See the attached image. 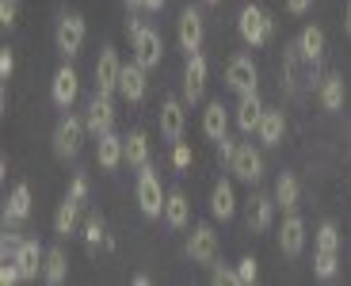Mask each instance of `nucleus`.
I'll return each instance as SVG.
<instances>
[{"label": "nucleus", "mask_w": 351, "mask_h": 286, "mask_svg": "<svg viewBox=\"0 0 351 286\" xmlns=\"http://www.w3.org/2000/svg\"><path fill=\"white\" fill-rule=\"evenodd\" d=\"M80 229H84V248L88 252H96L99 244H104V237H107V226H104V217L99 214H88Z\"/></svg>", "instance_id": "nucleus-33"}, {"label": "nucleus", "mask_w": 351, "mask_h": 286, "mask_svg": "<svg viewBox=\"0 0 351 286\" xmlns=\"http://www.w3.org/2000/svg\"><path fill=\"white\" fill-rule=\"evenodd\" d=\"M12 73H16V53L4 46L0 50V80H12Z\"/></svg>", "instance_id": "nucleus-37"}, {"label": "nucleus", "mask_w": 351, "mask_h": 286, "mask_svg": "<svg viewBox=\"0 0 351 286\" xmlns=\"http://www.w3.org/2000/svg\"><path fill=\"white\" fill-rule=\"evenodd\" d=\"M176 38H180V50L195 53L202 50V38H206V23H202L199 8H184L180 19H176Z\"/></svg>", "instance_id": "nucleus-7"}, {"label": "nucleus", "mask_w": 351, "mask_h": 286, "mask_svg": "<svg viewBox=\"0 0 351 286\" xmlns=\"http://www.w3.org/2000/svg\"><path fill=\"white\" fill-rule=\"evenodd\" d=\"M96 160H99L104 172H114V168L126 160V138H119L114 130H107L104 138H99V145H96Z\"/></svg>", "instance_id": "nucleus-19"}, {"label": "nucleus", "mask_w": 351, "mask_h": 286, "mask_svg": "<svg viewBox=\"0 0 351 286\" xmlns=\"http://www.w3.org/2000/svg\"><path fill=\"white\" fill-rule=\"evenodd\" d=\"M317 95H321V107L325 111H340L343 107V77L340 73H328V77H321V84H317Z\"/></svg>", "instance_id": "nucleus-27"}, {"label": "nucleus", "mask_w": 351, "mask_h": 286, "mask_svg": "<svg viewBox=\"0 0 351 286\" xmlns=\"http://www.w3.org/2000/svg\"><path fill=\"white\" fill-rule=\"evenodd\" d=\"M69 195H73V199H80V202L88 199V176H73V183H69Z\"/></svg>", "instance_id": "nucleus-39"}, {"label": "nucleus", "mask_w": 351, "mask_h": 286, "mask_svg": "<svg viewBox=\"0 0 351 286\" xmlns=\"http://www.w3.org/2000/svg\"><path fill=\"white\" fill-rule=\"evenodd\" d=\"M275 195H263V191H256L252 199H248V233H263V229H271L275 222Z\"/></svg>", "instance_id": "nucleus-15"}, {"label": "nucleus", "mask_w": 351, "mask_h": 286, "mask_svg": "<svg viewBox=\"0 0 351 286\" xmlns=\"http://www.w3.org/2000/svg\"><path fill=\"white\" fill-rule=\"evenodd\" d=\"M237 278H241V286H252L256 278H260V267H256L252 256H245V260L237 263Z\"/></svg>", "instance_id": "nucleus-36"}, {"label": "nucleus", "mask_w": 351, "mask_h": 286, "mask_svg": "<svg viewBox=\"0 0 351 286\" xmlns=\"http://www.w3.org/2000/svg\"><path fill=\"white\" fill-rule=\"evenodd\" d=\"M206 4H221V0H206Z\"/></svg>", "instance_id": "nucleus-47"}, {"label": "nucleus", "mask_w": 351, "mask_h": 286, "mask_svg": "<svg viewBox=\"0 0 351 286\" xmlns=\"http://www.w3.org/2000/svg\"><path fill=\"white\" fill-rule=\"evenodd\" d=\"M165 202H168V195H165V187H160L157 168L141 165V172H138V206H141V214H145V217H160V214H165Z\"/></svg>", "instance_id": "nucleus-3"}, {"label": "nucleus", "mask_w": 351, "mask_h": 286, "mask_svg": "<svg viewBox=\"0 0 351 286\" xmlns=\"http://www.w3.org/2000/svg\"><path fill=\"white\" fill-rule=\"evenodd\" d=\"M84 126H88V134H92V138H104L107 130H114V104H111V95L96 92L92 99H88Z\"/></svg>", "instance_id": "nucleus-8"}, {"label": "nucleus", "mask_w": 351, "mask_h": 286, "mask_svg": "<svg viewBox=\"0 0 351 286\" xmlns=\"http://www.w3.org/2000/svg\"><path fill=\"white\" fill-rule=\"evenodd\" d=\"M141 8H145V12H160V8H165V0H141Z\"/></svg>", "instance_id": "nucleus-44"}, {"label": "nucleus", "mask_w": 351, "mask_h": 286, "mask_svg": "<svg viewBox=\"0 0 351 286\" xmlns=\"http://www.w3.org/2000/svg\"><path fill=\"white\" fill-rule=\"evenodd\" d=\"M145 65H138V61H130V65H123V77H119V95H123L126 104H138V99H145V88H149V80H145Z\"/></svg>", "instance_id": "nucleus-17"}, {"label": "nucleus", "mask_w": 351, "mask_h": 286, "mask_svg": "<svg viewBox=\"0 0 351 286\" xmlns=\"http://www.w3.org/2000/svg\"><path fill=\"white\" fill-rule=\"evenodd\" d=\"M233 149H237V141L229 138V134H221V138H218V156L226 160V165H229V156H233Z\"/></svg>", "instance_id": "nucleus-42"}, {"label": "nucleus", "mask_w": 351, "mask_h": 286, "mask_svg": "<svg viewBox=\"0 0 351 286\" xmlns=\"http://www.w3.org/2000/svg\"><path fill=\"white\" fill-rule=\"evenodd\" d=\"M233 210H237V191H233V180H218V183H214V191H210V214L218 217V222H229Z\"/></svg>", "instance_id": "nucleus-22"}, {"label": "nucleus", "mask_w": 351, "mask_h": 286, "mask_svg": "<svg viewBox=\"0 0 351 286\" xmlns=\"http://www.w3.org/2000/svg\"><path fill=\"white\" fill-rule=\"evenodd\" d=\"M77 92H80V77H77V69H73L69 61H65L62 69L53 73V80H50V99L58 107H73Z\"/></svg>", "instance_id": "nucleus-13"}, {"label": "nucleus", "mask_w": 351, "mask_h": 286, "mask_svg": "<svg viewBox=\"0 0 351 286\" xmlns=\"http://www.w3.org/2000/svg\"><path fill=\"white\" fill-rule=\"evenodd\" d=\"M237 35L245 46H263L267 38L275 35V19L267 16V12L260 8V4H245V8L237 12Z\"/></svg>", "instance_id": "nucleus-1"}, {"label": "nucleus", "mask_w": 351, "mask_h": 286, "mask_svg": "<svg viewBox=\"0 0 351 286\" xmlns=\"http://www.w3.org/2000/svg\"><path fill=\"white\" fill-rule=\"evenodd\" d=\"M119 77H123V61H119V50L114 46H104L96 58V92L114 95L119 92Z\"/></svg>", "instance_id": "nucleus-11"}, {"label": "nucleus", "mask_w": 351, "mask_h": 286, "mask_svg": "<svg viewBox=\"0 0 351 286\" xmlns=\"http://www.w3.org/2000/svg\"><path fill=\"white\" fill-rule=\"evenodd\" d=\"M282 134H287V115L279 111V107H267L260 119V130H256V138L263 141V145H279Z\"/></svg>", "instance_id": "nucleus-25"}, {"label": "nucleus", "mask_w": 351, "mask_h": 286, "mask_svg": "<svg viewBox=\"0 0 351 286\" xmlns=\"http://www.w3.org/2000/svg\"><path fill=\"white\" fill-rule=\"evenodd\" d=\"M226 130H229V111L221 107V99H214V104H206V111H202V134L210 141H218Z\"/></svg>", "instance_id": "nucleus-28"}, {"label": "nucleus", "mask_w": 351, "mask_h": 286, "mask_svg": "<svg viewBox=\"0 0 351 286\" xmlns=\"http://www.w3.org/2000/svg\"><path fill=\"white\" fill-rule=\"evenodd\" d=\"M19 244H23V237L12 233V226H4V237H0V256H4V260H12Z\"/></svg>", "instance_id": "nucleus-35"}, {"label": "nucleus", "mask_w": 351, "mask_h": 286, "mask_svg": "<svg viewBox=\"0 0 351 286\" xmlns=\"http://www.w3.org/2000/svg\"><path fill=\"white\" fill-rule=\"evenodd\" d=\"M313 275H317V278H325V283L340 275V252L317 248V252H313Z\"/></svg>", "instance_id": "nucleus-32"}, {"label": "nucleus", "mask_w": 351, "mask_h": 286, "mask_svg": "<svg viewBox=\"0 0 351 286\" xmlns=\"http://www.w3.org/2000/svg\"><path fill=\"white\" fill-rule=\"evenodd\" d=\"M165 222L168 229H184L191 222V202H187L184 191H168V202H165Z\"/></svg>", "instance_id": "nucleus-26"}, {"label": "nucleus", "mask_w": 351, "mask_h": 286, "mask_svg": "<svg viewBox=\"0 0 351 286\" xmlns=\"http://www.w3.org/2000/svg\"><path fill=\"white\" fill-rule=\"evenodd\" d=\"M206 73H210L206 58H202L199 50L187 53V69H184V104H199V99H202V92H206Z\"/></svg>", "instance_id": "nucleus-12"}, {"label": "nucleus", "mask_w": 351, "mask_h": 286, "mask_svg": "<svg viewBox=\"0 0 351 286\" xmlns=\"http://www.w3.org/2000/svg\"><path fill=\"white\" fill-rule=\"evenodd\" d=\"M187 256H191V263H202V267H210L214 260H218V233H214V226H195L191 237H187Z\"/></svg>", "instance_id": "nucleus-9"}, {"label": "nucleus", "mask_w": 351, "mask_h": 286, "mask_svg": "<svg viewBox=\"0 0 351 286\" xmlns=\"http://www.w3.org/2000/svg\"><path fill=\"white\" fill-rule=\"evenodd\" d=\"M317 248L340 252V229H336V222H321V229H317Z\"/></svg>", "instance_id": "nucleus-34"}, {"label": "nucleus", "mask_w": 351, "mask_h": 286, "mask_svg": "<svg viewBox=\"0 0 351 286\" xmlns=\"http://www.w3.org/2000/svg\"><path fill=\"white\" fill-rule=\"evenodd\" d=\"M84 119H77V115H65L58 126H53V156H62V160H69V156L80 153V145H84Z\"/></svg>", "instance_id": "nucleus-4"}, {"label": "nucleus", "mask_w": 351, "mask_h": 286, "mask_svg": "<svg viewBox=\"0 0 351 286\" xmlns=\"http://www.w3.org/2000/svg\"><path fill=\"white\" fill-rule=\"evenodd\" d=\"M84 38H88V27H84V16H80V12H65V16L58 19V27H53V46H58L62 58H77Z\"/></svg>", "instance_id": "nucleus-2"}, {"label": "nucleus", "mask_w": 351, "mask_h": 286, "mask_svg": "<svg viewBox=\"0 0 351 286\" xmlns=\"http://www.w3.org/2000/svg\"><path fill=\"white\" fill-rule=\"evenodd\" d=\"M12 260L19 263V271H23V283H31V278L43 275V263H46V252L38 248V241H31V237H23V244L16 248V256Z\"/></svg>", "instance_id": "nucleus-18"}, {"label": "nucleus", "mask_w": 351, "mask_h": 286, "mask_svg": "<svg viewBox=\"0 0 351 286\" xmlns=\"http://www.w3.org/2000/svg\"><path fill=\"white\" fill-rule=\"evenodd\" d=\"M343 31L351 35V0H348V12H343Z\"/></svg>", "instance_id": "nucleus-45"}, {"label": "nucleus", "mask_w": 351, "mask_h": 286, "mask_svg": "<svg viewBox=\"0 0 351 286\" xmlns=\"http://www.w3.org/2000/svg\"><path fill=\"white\" fill-rule=\"evenodd\" d=\"M298 50H302V58H306L309 65H321V58H325V31H321L317 23L302 27V35H298Z\"/></svg>", "instance_id": "nucleus-24"}, {"label": "nucleus", "mask_w": 351, "mask_h": 286, "mask_svg": "<svg viewBox=\"0 0 351 286\" xmlns=\"http://www.w3.org/2000/svg\"><path fill=\"white\" fill-rule=\"evenodd\" d=\"M172 165H176V168H187V165H191V149H187L184 141H176V145H172Z\"/></svg>", "instance_id": "nucleus-38"}, {"label": "nucleus", "mask_w": 351, "mask_h": 286, "mask_svg": "<svg viewBox=\"0 0 351 286\" xmlns=\"http://www.w3.org/2000/svg\"><path fill=\"white\" fill-rule=\"evenodd\" d=\"M226 84L233 88L237 95H252L256 92V84H260V69H256V61L252 58H233L226 65Z\"/></svg>", "instance_id": "nucleus-10"}, {"label": "nucleus", "mask_w": 351, "mask_h": 286, "mask_svg": "<svg viewBox=\"0 0 351 286\" xmlns=\"http://www.w3.org/2000/svg\"><path fill=\"white\" fill-rule=\"evenodd\" d=\"M229 172L245 183H260L263 180V153L252 145V141H241L229 156Z\"/></svg>", "instance_id": "nucleus-5"}, {"label": "nucleus", "mask_w": 351, "mask_h": 286, "mask_svg": "<svg viewBox=\"0 0 351 286\" xmlns=\"http://www.w3.org/2000/svg\"><path fill=\"white\" fill-rule=\"evenodd\" d=\"M65 275H69V260H65V252L62 248H50V252H46V263H43V278L50 286H62Z\"/></svg>", "instance_id": "nucleus-30"}, {"label": "nucleus", "mask_w": 351, "mask_h": 286, "mask_svg": "<svg viewBox=\"0 0 351 286\" xmlns=\"http://www.w3.org/2000/svg\"><path fill=\"white\" fill-rule=\"evenodd\" d=\"M309 8H313V0H287V12H290V16H306Z\"/></svg>", "instance_id": "nucleus-43"}, {"label": "nucleus", "mask_w": 351, "mask_h": 286, "mask_svg": "<svg viewBox=\"0 0 351 286\" xmlns=\"http://www.w3.org/2000/svg\"><path fill=\"white\" fill-rule=\"evenodd\" d=\"M80 206H84L80 199L65 195V202H58V214H53V233H58V237L77 233V226H80Z\"/></svg>", "instance_id": "nucleus-23"}, {"label": "nucleus", "mask_w": 351, "mask_h": 286, "mask_svg": "<svg viewBox=\"0 0 351 286\" xmlns=\"http://www.w3.org/2000/svg\"><path fill=\"white\" fill-rule=\"evenodd\" d=\"M0 23L4 27L16 23V0H0Z\"/></svg>", "instance_id": "nucleus-40"}, {"label": "nucleus", "mask_w": 351, "mask_h": 286, "mask_svg": "<svg viewBox=\"0 0 351 286\" xmlns=\"http://www.w3.org/2000/svg\"><path fill=\"white\" fill-rule=\"evenodd\" d=\"M184 126H187L184 99H165L160 104V138L176 145V141H184Z\"/></svg>", "instance_id": "nucleus-14"}, {"label": "nucleus", "mask_w": 351, "mask_h": 286, "mask_svg": "<svg viewBox=\"0 0 351 286\" xmlns=\"http://www.w3.org/2000/svg\"><path fill=\"white\" fill-rule=\"evenodd\" d=\"M130 50H134V61L145 65V69H157L160 58H165V43H160V35L153 31V27H138V31H134Z\"/></svg>", "instance_id": "nucleus-6"}, {"label": "nucleus", "mask_w": 351, "mask_h": 286, "mask_svg": "<svg viewBox=\"0 0 351 286\" xmlns=\"http://www.w3.org/2000/svg\"><path fill=\"white\" fill-rule=\"evenodd\" d=\"M302 248H306V222L290 210L279 229V252L282 256H302Z\"/></svg>", "instance_id": "nucleus-16"}, {"label": "nucleus", "mask_w": 351, "mask_h": 286, "mask_svg": "<svg viewBox=\"0 0 351 286\" xmlns=\"http://www.w3.org/2000/svg\"><path fill=\"white\" fill-rule=\"evenodd\" d=\"M31 187L27 183H16L8 195V202H4V226H19V222H27L31 217Z\"/></svg>", "instance_id": "nucleus-20"}, {"label": "nucleus", "mask_w": 351, "mask_h": 286, "mask_svg": "<svg viewBox=\"0 0 351 286\" xmlns=\"http://www.w3.org/2000/svg\"><path fill=\"white\" fill-rule=\"evenodd\" d=\"M298 195H302V191H298V180H294L290 172H282L279 180H275V202H279L287 214L298 206Z\"/></svg>", "instance_id": "nucleus-31"}, {"label": "nucleus", "mask_w": 351, "mask_h": 286, "mask_svg": "<svg viewBox=\"0 0 351 286\" xmlns=\"http://www.w3.org/2000/svg\"><path fill=\"white\" fill-rule=\"evenodd\" d=\"M263 99H260V92H252V95H241V104H237V126H241V134H256L260 130V119H263Z\"/></svg>", "instance_id": "nucleus-21"}, {"label": "nucleus", "mask_w": 351, "mask_h": 286, "mask_svg": "<svg viewBox=\"0 0 351 286\" xmlns=\"http://www.w3.org/2000/svg\"><path fill=\"white\" fill-rule=\"evenodd\" d=\"M214 283H229V286H241V278H237V271H229V267H214Z\"/></svg>", "instance_id": "nucleus-41"}, {"label": "nucleus", "mask_w": 351, "mask_h": 286, "mask_svg": "<svg viewBox=\"0 0 351 286\" xmlns=\"http://www.w3.org/2000/svg\"><path fill=\"white\" fill-rule=\"evenodd\" d=\"M126 8H130V12H138V8H141V0H126Z\"/></svg>", "instance_id": "nucleus-46"}, {"label": "nucleus", "mask_w": 351, "mask_h": 286, "mask_svg": "<svg viewBox=\"0 0 351 286\" xmlns=\"http://www.w3.org/2000/svg\"><path fill=\"white\" fill-rule=\"evenodd\" d=\"M126 165H130V168L149 165V138H145V130H130V134H126Z\"/></svg>", "instance_id": "nucleus-29"}]
</instances>
